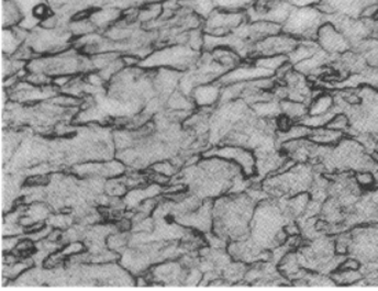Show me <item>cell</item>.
Segmentation results:
<instances>
[{"instance_id": "6da1fadb", "label": "cell", "mask_w": 378, "mask_h": 291, "mask_svg": "<svg viewBox=\"0 0 378 291\" xmlns=\"http://www.w3.org/2000/svg\"><path fill=\"white\" fill-rule=\"evenodd\" d=\"M257 204L248 193H230L218 198L213 204V232L227 241L246 239Z\"/></svg>"}, {"instance_id": "7a4b0ae2", "label": "cell", "mask_w": 378, "mask_h": 291, "mask_svg": "<svg viewBox=\"0 0 378 291\" xmlns=\"http://www.w3.org/2000/svg\"><path fill=\"white\" fill-rule=\"evenodd\" d=\"M314 168L307 163H297L288 170L267 176L262 189L269 196L276 198H290L298 193L310 191L315 181Z\"/></svg>"}, {"instance_id": "3957f363", "label": "cell", "mask_w": 378, "mask_h": 291, "mask_svg": "<svg viewBox=\"0 0 378 291\" xmlns=\"http://www.w3.org/2000/svg\"><path fill=\"white\" fill-rule=\"evenodd\" d=\"M202 53L187 44H167L152 52L141 61L139 66L144 70L169 68L184 73L197 64Z\"/></svg>"}, {"instance_id": "277c9868", "label": "cell", "mask_w": 378, "mask_h": 291, "mask_svg": "<svg viewBox=\"0 0 378 291\" xmlns=\"http://www.w3.org/2000/svg\"><path fill=\"white\" fill-rule=\"evenodd\" d=\"M326 21V16L317 7L294 8L289 18L282 24V32L299 40H316L318 30Z\"/></svg>"}, {"instance_id": "5b68a950", "label": "cell", "mask_w": 378, "mask_h": 291, "mask_svg": "<svg viewBox=\"0 0 378 291\" xmlns=\"http://www.w3.org/2000/svg\"><path fill=\"white\" fill-rule=\"evenodd\" d=\"M73 40H74V36H72L70 30L66 31L57 27L49 29L39 26L29 32L26 43H28L33 50L36 57H42V55L56 54L70 49Z\"/></svg>"}, {"instance_id": "8992f818", "label": "cell", "mask_w": 378, "mask_h": 291, "mask_svg": "<svg viewBox=\"0 0 378 291\" xmlns=\"http://www.w3.org/2000/svg\"><path fill=\"white\" fill-rule=\"evenodd\" d=\"M350 233V256L358 258L361 263L368 264L378 260V223L370 227H355Z\"/></svg>"}, {"instance_id": "52a82bcc", "label": "cell", "mask_w": 378, "mask_h": 291, "mask_svg": "<svg viewBox=\"0 0 378 291\" xmlns=\"http://www.w3.org/2000/svg\"><path fill=\"white\" fill-rule=\"evenodd\" d=\"M210 156H216L234 163L241 168L242 173L245 177H253L257 175V158L250 149L240 145L225 144L209 150L204 154V158Z\"/></svg>"}, {"instance_id": "ba28073f", "label": "cell", "mask_w": 378, "mask_h": 291, "mask_svg": "<svg viewBox=\"0 0 378 291\" xmlns=\"http://www.w3.org/2000/svg\"><path fill=\"white\" fill-rule=\"evenodd\" d=\"M246 18L245 11H228L216 9L204 20L202 30L206 34L213 36H225L243 24Z\"/></svg>"}, {"instance_id": "9c48e42d", "label": "cell", "mask_w": 378, "mask_h": 291, "mask_svg": "<svg viewBox=\"0 0 378 291\" xmlns=\"http://www.w3.org/2000/svg\"><path fill=\"white\" fill-rule=\"evenodd\" d=\"M298 42L299 40L282 31L274 36H267L254 44L251 59L253 61L257 57L274 55L288 57L290 52L297 47Z\"/></svg>"}, {"instance_id": "30bf717a", "label": "cell", "mask_w": 378, "mask_h": 291, "mask_svg": "<svg viewBox=\"0 0 378 291\" xmlns=\"http://www.w3.org/2000/svg\"><path fill=\"white\" fill-rule=\"evenodd\" d=\"M316 41L319 44V47L332 57L343 54L345 52L352 49V45L349 40L330 21H326L319 28Z\"/></svg>"}, {"instance_id": "8fae6325", "label": "cell", "mask_w": 378, "mask_h": 291, "mask_svg": "<svg viewBox=\"0 0 378 291\" xmlns=\"http://www.w3.org/2000/svg\"><path fill=\"white\" fill-rule=\"evenodd\" d=\"M378 0H322L318 8L326 15H340V16L361 18L368 7L377 5Z\"/></svg>"}, {"instance_id": "7c38bea8", "label": "cell", "mask_w": 378, "mask_h": 291, "mask_svg": "<svg viewBox=\"0 0 378 291\" xmlns=\"http://www.w3.org/2000/svg\"><path fill=\"white\" fill-rule=\"evenodd\" d=\"M274 73L265 70L259 66L257 63L243 62L228 70L225 75L221 76L218 82L221 86L231 85V84L246 83L253 80H263V78L274 77Z\"/></svg>"}, {"instance_id": "4fadbf2b", "label": "cell", "mask_w": 378, "mask_h": 291, "mask_svg": "<svg viewBox=\"0 0 378 291\" xmlns=\"http://www.w3.org/2000/svg\"><path fill=\"white\" fill-rule=\"evenodd\" d=\"M221 91L222 86L217 80L197 86L190 94V98L197 108L211 109L220 103Z\"/></svg>"}, {"instance_id": "5bb4252c", "label": "cell", "mask_w": 378, "mask_h": 291, "mask_svg": "<svg viewBox=\"0 0 378 291\" xmlns=\"http://www.w3.org/2000/svg\"><path fill=\"white\" fill-rule=\"evenodd\" d=\"M320 49L322 47H319L316 40H301L298 42L297 47L288 54V62L295 66L314 57Z\"/></svg>"}, {"instance_id": "9a60e30c", "label": "cell", "mask_w": 378, "mask_h": 291, "mask_svg": "<svg viewBox=\"0 0 378 291\" xmlns=\"http://www.w3.org/2000/svg\"><path fill=\"white\" fill-rule=\"evenodd\" d=\"M334 107H335L334 95L322 91L309 103L308 114H310V116H322V114H332V112H335Z\"/></svg>"}, {"instance_id": "2e32d148", "label": "cell", "mask_w": 378, "mask_h": 291, "mask_svg": "<svg viewBox=\"0 0 378 291\" xmlns=\"http://www.w3.org/2000/svg\"><path fill=\"white\" fill-rule=\"evenodd\" d=\"M345 137L343 132L335 131L328 126H322L318 129H311L310 134L307 139L314 142L316 144L332 147L339 143Z\"/></svg>"}, {"instance_id": "e0dca14e", "label": "cell", "mask_w": 378, "mask_h": 291, "mask_svg": "<svg viewBox=\"0 0 378 291\" xmlns=\"http://www.w3.org/2000/svg\"><path fill=\"white\" fill-rule=\"evenodd\" d=\"M210 54L213 57L216 62L219 63L227 70H232L239 64H241L242 61H243L236 52L227 47H217V49L210 52Z\"/></svg>"}, {"instance_id": "ac0fdd59", "label": "cell", "mask_w": 378, "mask_h": 291, "mask_svg": "<svg viewBox=\"0 0 378 291\" xmlns=\"http://www.w3.org/2000/svg\"><path fill=\"white\" fill-rule=\"evenodd\" d=\"M24 15L20 7L13 0L3 1V28L18 27L24 20Z\"/></svg>"}, {"instance_id": "d6986e66", "label": "cell", "mask_w": 378, "mask_h": 291, "mask_svg": "<svg viewBox=\"0 0 378 291\" xmlns=\"http://www.w3.org/2000/svg\"><path fill=\"white\" fill-rule=\"evenodd\" d=\"M280 110H282V114L297 124L308 114V105L285 99V100L280 101Z\"/></svg>"}, {"instance_id": "ffe728a7", "label": "cell", "mask_w": 378, "mask_h": 291, "mask_svg": "<svg viewBox=\"0 0 378 291\" xmlns=\"http://www.w3.org/2000/svg\"><path fill=\"white\" fill-rule=\"evenodd\" d=\"M257 0H213L217 9L228 11H246Z\"/></svg>"}, {"instance_id": "44dd1931", "label": "cell", "mask_w": 378, "mask_h": 291, "mask_svg": "<svg viewBox=\"0 0 378 291\" xmlns=\"http://www.w3.org/2000/svg\"><path fill=\"white\" fill-rule=\"evenodd\" d=\"M259 66L272 73L278 72V68L288 62V57L285 55H274V57H261L253 59Z\"/></svg>"}, {"instance_id": "7402d4cb", "label": "cell", "mask_w": 378, "mask_h": 291, "mask_svg": "<svg viewBox=\"0 0 378 291\" xmlns=\"http://www.w3.org/2000/svg\"><path fill=\"white\" fill-rule=\"evenodd\" d=\"M326 126L330 129L343 132L345 134L350 129V119L343 112H338V114H334L333 118L330 120Z\"/></svg>"}, {"instance_id": "603a6c76", "label": "cell", "mask_w": 378, "mask_h": 291, "mask_svg": "<svg viewBox=\"0 0 378 291\" xmlns=\"http://www.w3.org/2000/svg\"><path fill=\"white\" fill-rule=\"evenodd\" d=\"M354 178L358 185L363 187V188H370V187H374V185H375L373 172H368V170L356 172Z\"/></svg>"}, {"instance_id": "cb8c5ba5", "label": "cell", "mask_w": 378, "mask_h": 291, "mask_svg": "<svg viewBox=\"0 0 378 291\" xmlns=\"http://www.w3.org/2000/svg\"><path fill=\"white\" fill-rule=\"evenodd\" d=\"M106 244L114 252H119L127 245V237H126V235L119 234V233H116V234L112 233L107 239Z\"/></svg>"}, {"instance_id": "d4e9b609", "label": "cell", "mask_w": 378, "mask_h": 291, "mask_svg": "<svg viewBox=\"0 0 378 291\" xmlns=\"http://www.w3.org/2000/svg\"><path fill=\"white\" fill-rule=\"evenodd\" d=\"M177 166L173 163L167 162V161H163V162H158L156 164H154L152 166V170L156 172V173L162 174V175L169 176H176L177 173Z\"/></svg>"}, {"instance_id": "484cf974", "label": "cell", "mask_w": 378, "mask_h": 291, "mask_svg": "<svg viewBox=\"0 0 378 291\" xmlns=\"http://www.w3.org/2000/svg\"><path fill=\"white\" fill-rule=\"evenodd\" d=\"M84 251H85V245H84L83 243L74 241V242L68 243V244L61 251V253L66 258V256L77 255V254L83 253Z\"/></svg>"}, {"instance_id": "4316f807", "label": "cell", "mask_w": 378, "mask_h": 291, "mask_svg": "<svg viewBox=\"0 0 378 291\" xmlns=\"http://www.w3.org/2000/svg\"><path fill=\"white\" fill-rule=\"evenodd\" d=\"M19 241H20V239H19L18 237H3V253L7 254V253L13 252V250H15L17 245H18Z\"/></svg>"}, {"instance_id": "83f0119b", "label": "cell", "mask_w": 378, "mask_h": 291, "mask_svg": "<svg viewBox=\"0 0 378 291\" xmlns=\"http://www.w3.org/2000/svg\"><path fill=\"white\" fill-rule=\"evenodd\" d=\"M295 8L303 7H317L322 0H288Z\"/></svg>"}, {"instance_id": "f1b7e54d", "label": "cell", "mask_w": 378, "mask_h": 291, "mask_svg": "<svg viewBox=\"0 0 378 291\" xmlns=\"http://www.w3.org/2000/svg\"><path fill=\"white\" fill-rule=\"evenodd\" d=\"M374 179H375V185H374V187H376V188L378 189V170H376L375 172H374Z\"/></svg>"}, {"instance_id": "f546056e", "label": "cell", "mask_w": 378, "mask_h": 291, "mask_svg": "<svg viewBox=\"0 0 378 291\" xmlns=\"http://www.w3.org/2000/svg\"><path fill=\"white\" fill-rule=\"evenodd\" d=\"M257 1H263V3H270V1H275V0H257Z\"/></svg>"}, {"instance_id": "4dcf8cb0", "label": "cell", "mask_w": 378, "mask_h": 291, "mask_svg": "<svg viewBox=\"0 0 378 291\" xmlns=\"http://www.w3.org/2000/svg\"><path fill=\"white\" fill-rule=\"evenodd\" d=\"M376 89H377V91H378V87H377V88H376Z\"/></svg>"}]
</instances>
